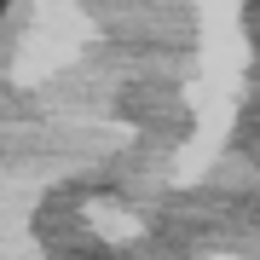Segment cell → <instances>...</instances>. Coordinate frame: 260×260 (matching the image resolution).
<instances>
[{
    "label": "cell",
    "mask_w": 260,
    "mask_h": 260,
    "mask_svg": "<svg viewBox=\"0 0 260 260\" xmlns=\"http://www.w3.org/2000/svg\"><path fill=\"white\" fill-rule=\"evenodd\" d=\"M0 12H6V0H0Z\"/></svg>",
    "instance_id": "obj_1"
}]
</instances>
